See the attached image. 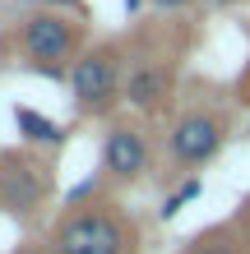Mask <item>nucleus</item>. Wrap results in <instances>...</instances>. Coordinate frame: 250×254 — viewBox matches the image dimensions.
Segmentation results:
<instances>
[{
  "instance_id": "nucleus-1",
  "label": "nucleus",
  "mask_w": 250,
  "mask_h": 254,
  "mask_svg": "<svg viewBox=\"0 0 250 254\" xmlns=\"http://www.w3.org/2000/svg\"><path fill=\"white\" fill-rule=\"evenodd\" d=\"M70 93H75V107L83 116H102L107 111L111 102L125 93L116 51L102 47V51H88L83 61H75V69H70Z\"/></svg>"
},
{
  "instance_id": "nucleus-2",
  "label": "nucleus",
  "mask_w": 250,
  "mask_h": 254,
  "mask_svg": "<svg viewBox=\"0 0 250 254\" xmlns=\"http://www.w3.org/2000/svg\"><path fill=\"white\" fill-rule=\"evenodd\" d=\"M125 245H130V231L111 213H70L51 231L56 254H125Z\"/></svg>"
},
{
  "instance_id": "nucleus-3",
  "label": "nucleus",
  "mask_w": 250,
  "mask_h": 254,
  "mask_svg": "<svg viewBox=\"0 0 250 254\" xmlns=\"http://www.w3.org/2000/svg\"><path fill=\"white\" fill-rule=\"evenodd\" d=\"M75 42H79V28L70 19H61V14H33V19L23 23V33H19L23 56L37 69L56 74V79H61V61H70Z\"/></svg>"
},
{
  "instance_id": "nucleus-4",
  "label": "nucleus",
  "mask_w": 250,
  "mask_h": 254,
  "mask_svg": "<svg viewBox=\"0 0 250 254\" xmlns=\"http://www.w3.org/2000/svg\"><path fill=\"white\" fill-rule=\"evenodd\" d=\"M171 157L181 162V167H204L209 157H218V148H223V121L218 116H204V111H190L176 121L171 129Z\"/></svg>"
},
{
  "instance_id": "nucleus-5",
  "label": "nucleus",
  "mask_w": 250,
  "mask_h": 254,
  "mask_svg": "<svg viewBox=\"0 0 250 254\" xmlns=\"http://www.w3.org/2000/svg\"><path fill=\"white\" fill-rule=\"evenodd\" d=\"M102 167H107V176H116V181L144 176V167H149V139H144L139 129H130V125H116L107 139H102Z\"/></svg>"
},
{
  "instance_id": "nucleus-6",
  "label": "nucleus",
  "mask_w": 250,
  "mask_h": 254,
  "mask_svg": "<svg viewBox=\"0 0 250 254\" xmlns=\"http://www.w3.org/2000/svg\"><path fill=\"white\" fill-rule=\"evenodd\" d=\"M47 194V181L37 167H5L0 171V203H9V213H33Z\"/></svg>"
},
{
  "instance_id": "nucleus-7",
  "label": "nucleus",
  "mask_w": 250,
  "mask_h": 254,
  "mask_svg": "<svg viewBox=\"0 0 250 254\" xmlns=\"http://www.w3.org/2000/svg\"><path fill=\"white\" fill-rule=\"evenodd\" d=\"M167 69L163 65H135L130 69V79H125V97H130V107H139V111H153L158 102L167 97Z\"/></svg>"
},
{
  "instance_id": "nucleus-8",
  "label": "nucleus",
  "mask_w": 250,
  "mask_h": 254,
  "mask_svg": "<svg viewBox=\"0 0 250 254\" xmlns=\"http://www.w3.org/2000/svg\"><path fill=\"white\" fill-rule=\"evenodd\" d=\"M14 125H19L33 143H61V125L47 121V116H37V111H28V107L14 111Z\"/></svg>"
},
{
  "instance_id": "nucleus-9",
  "label": "nucleus",
  "mask_w": 250,
  "mask_h": 254,
  "mask_svg": "<svg viewBox=\"0 0 250 254\" xmlns=\"http://www.w3.org/2000/svg\"><path fill=\"white\" fill-rule=\"evenodd\" d=\"M199 194H204V181H199V176H190V181H185V185H181V190H176L171 199L163 203V217H176V213H181V208H185L190 199H199Z\"/></svg>"
},
{
  "instance_id": "nucleus-10",
  "label": "nucleus",
  "mask_w": 250,
  "mask_h": 254,
  "mask_svg": "<svg viewBox=\"0 0 250 254\" xmlns=\"http://www.w3.org/2000/svg\"><path fill=\"white\" fill-rule=\"evenodd\" d=\"M190 254H241L232 241H223V236H209V241H195L190 245Z\"/></svg>"
},
{
  "instance_id": "nucleus-11",
  "label": "nucleus",
  "mask_w": 250,
  "mask_h": 254,
  "mask_svg": "<svg viewBox=\"0 0 250 254\" xmlns=\"http://www.w3.org/2000/svg\"><path fill=\"white\" fill-rule=\"evenodd\" d=\"M158 5H163V9H181L185 0H158Z\"/></svg>"
},
{
  "instance_id": "nucleus-12",
  "label": "nucleus",
  "mask_w": 250,
  "mask_h": 254,
  "mask_svg": "<svg viewBox=\"0 0 250 254\" xmlns=\"http://www.w3.org/2000/svg\"><path fill=\"white\" fill-rule=\"evenodd\" d=\"M125 9H130V14H135V9H139V0H125Z\"/></svg>"
}]
</instances>
